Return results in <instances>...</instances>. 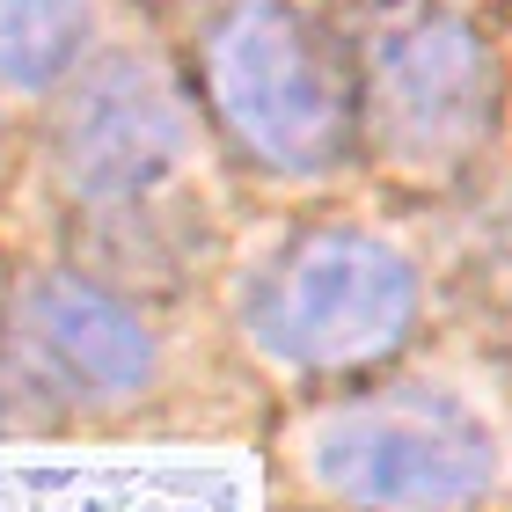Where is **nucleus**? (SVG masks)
I'll return each instance as SVG.
<instances>
[{
    "label": "nucleus",
    "instance_id": "obj_1",
    "mask_svg": "<svg viewBox=\"0 0 512 512\" xmlns=\"http://www.w3.org/2000/svg\"><path fill=\"white\" fill-rule=\"evenodd\" d=\"M300 476L344 512H476L498 483V439L461 395L410 381L315 410Z\"/></svg>",
    "mask_w": 512,
    "mask_h": 512
},
{
    "label": "nucleus",
    "instance_id": "obj_2",
    "mask_svg": "<svg viewBox=\"0 0 512 512\" xmlns=\"http://www.w3.org/2000/svg\"><path fill=\"white\" fill-rule=\"evenodd\" d=\"M374 147L410 176H454L498 132V52L469 15L439 0H395L359 44Z\"/></svg>",
    "mask_w": 512,
    "mask_h": 512
},
{
    "label": "nucleus",
    "instance_id": "obj_3",
    "mask_svg": "<svg viewBox=\"0 0 512 512\" xmlns=\"http://www.w3.org/2000/svg\"><path fill=\"white\" fill-rule=\"evenodd\" d=\"M205 88L220 125L278 176H322L352 147V103L308 15L286 0H235L205 30Z\"/></svg>",
    "mask_w": 512,
    "mask_h": 512
},
{
    "label": "nucleus",
    "instance_id": "obj_4",
    "mask_svg": "<svg viewBox=\"0 0 512 512\" xmlns=\"http://www.w3.org/2000/svg\"><path fill=\"white\" fill-rule=\"evenodd\" d=\"M417 322V271L403 249H388L352 227H315L271 256L249 286V337L278 366L337 374L395 352Z\"/></svg>",
    "mask_w": 512,
    "mask_h": 512
},
{
    "label": "nucleus",
    "instance_id": "obj_5",
    "mask_svg": "<svg viewBox=\"0 0 512 512\" xmlns=\"http://www.w3.org/2000/svg\"><path fill=\"white\" fill-rule=\"evenodd\" d=\"M59 183L88 205H132L191 161V103L147 52H110L59 103Z\"/></svg>",
    "mask_w": 512,
    "mask_h": 512
},
{
    "label": "nucleus",
    "instance_id": "obj_6",
    "mask_svg": "<svg viewBox=\"0 0 512 512\" xmlns=\"http://www.w3.org/2000/svg\"><path fill=\"white\" fill-rule=\"evenodd\" d=\"M15 344L52 374V395L88 403V410H125L161 374L154 330L125 308L118 293L88 286V278H74V271L22 278V293H15Z\"/></svg>",
    "mask_w": 512,
    "mask_h": 512
},
{
    "label": "nucleus",
    "instance_id": "obj_7",
    "mask_svg": "<svg viewBox=\"0 0 512 512\" xmlns=\"http://www.w3.org/2000/svg\"><path fill=\"white\" fill-rule=\"evenodd\" d=\"M96 0H0V81L52 88L81 59Z\"/></svg>",
    "mask_w": 512,
    "mask_h": 512
}]
</instances>
